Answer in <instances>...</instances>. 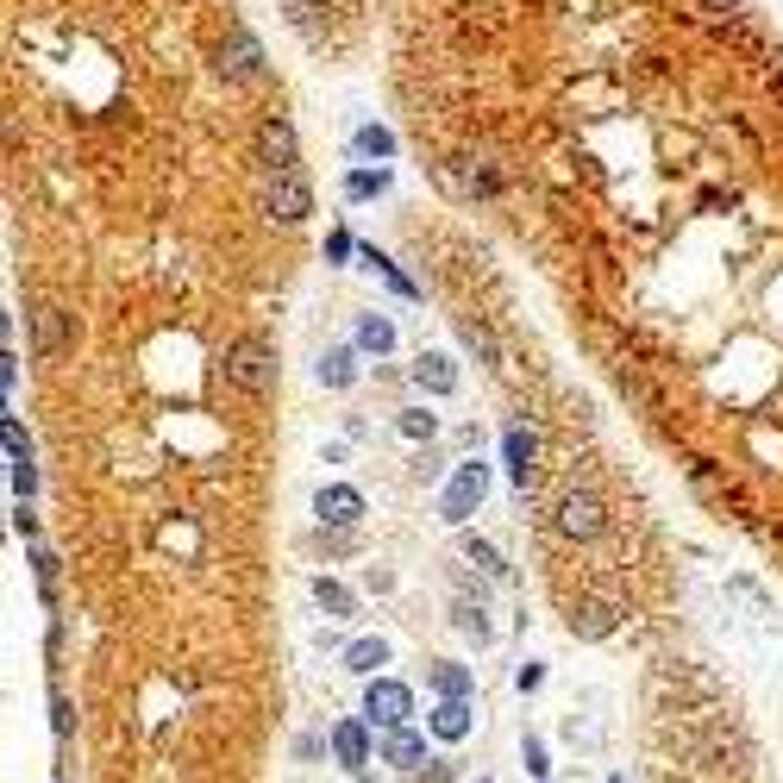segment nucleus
Here are the masks:
<instances>
[{
	"mask_svg": "<svg viewBox=\"0 0 783 783\" xmlns=\"http://www.w3.org/2000/svg\"><path fill=\"white\" fill-rule=\"evenodd\" d=\"M483 495H489V470H483V464H458L452 489L439 495V514L452 520V527H464V520H470V514L483 508Z\"/></svg>",
	"mask_w": 783,
	"mask_h": 783,
	"instance_id": "f03ea898",
	"label": "nucleus"
},
{
	"mask_svg": "<svg viewBox=\"0 0 783 783\" xmlns=\"http://www.w3.org/2000/svg\"><path fill=\"white\" fill-rule=\"evenodd\" d=\"M358 345L383 358V351H395V326H389L383 314H364V320H358Z\"/></svg>",
	"mask_w": 783,
	"mask_h": 783,
	"instance_id": "a211bd4d",
	"label": "nucleus"
},
{
	"mask_svg": "<svg viewBox=\"0 0 783 783\" xmlns=\"http://www.w3.org/2000/svg\"><path fill=\"white\" fill-rule=\"evenodd\" d=\"M564 733H571L577 752H602V727L589 721V715H571V721H564Z\"/></svg>",
	"mask_w": 783,
	"mask_h": 783,
	"instance_id": "5701e85b",
	"label": "nucleus"
},
{
	"mask_svg": "<svg viewBox=\"0 0 783 783\" xmlns=\"http://www.w3.org/2000/svg\"><path fill=\"white\" fill-rule=\"evenodd\" d=\"M383 664H389V646H383V639H358V646L345 652V671H358V677H370V683H376V671H383Z\"/></svg>",
	"mask_w": 783,
	"mask_h": 783,
	"instance_id": "4468645a",
	"label": "nucleus"
},
{
	"mask_svg": "<svg viewBox=\"0 0 783 783\" xmlns=\"http://www.w3.org/2000/svg\"><path fill=\"white\" fill-rule=\"evenodd\" d=\"M226 370H232V383H239V389L264 395V389H270V376H276L270 345H264V339H239V345H232V358H226Z\"/></svg>",
	"mask_w": 783,
	"mask_h": 783,
	"instance_id": "39448f33",
	"label": "nucleus"
},
{
	"mask_svg": "<svg viewBox=\"0 0 783 783\" xmlns=\"http://www.w3.org/2000/svg\"><path fill=\"white\" fill-rule=\"evenodd\" d=\"M452 627H458L464 639H477V646H489V621H483L477 602H458V608H452Z\"/></svg>",
	"mask_w": 783,
	"mask_h": 783,
	"instance_id": "4be33fe9",
	"label": "nucleus"
},
{
	"mask_svg": "<svg viewBox=\"0 0 783 783\" xmlns=\"http://www.w3.org/2000/svg\"><path fill=\"white\" fill-rule=\"evenodd\" d=\"M520 758H527V771H533V777H545V771H552V765H545V746L533 740V733L520 740Z\"/></svg>",
	"mask_w": 783,
	"mask_h": 783,
	"instance_id": "c756f323",
	"label": "nucleus"
},
{
	"mask_svg": "<svg viewBox=\"0 0 783 783\" xmlns=\"http://www.w3.org/2000/svg\"><path fill=\"white\" fill-rule=\"evenodd\" d=\"M383 188H389V170H376V176L358 170V176H351V195H358V201H364V195H383Z\"/></svg>",
	"mask_w": 783,
	"mask_h": 783,
	"instance_id": "cd10ccee",
	"label": "nucleus"
},
{
	"mask_svg": "<svg viewBox=\"0 0 783 783\" xmlns=\"http://www.w3.org/2000/svg\"><path fill=\"white\" fill-rule=\"evenodd\" d=\"M351 376H358L351 351H326V358H320V383H326V389H351Z\"/></svg>",
	"mask_w": 783,
	"mask_h": 783,
	"instance_id": "412c9836",
	"label": "nucleus"
},
{
	"mask_svg": "<svg viewBox=\"0 0 783 783\" xmlns=\"http://www.w3.org/2000/svg\"><path fill=\"white\" fill-rule=\"evenodd\" d=\"M314 508H320L326 527H339V533H345V527H358V520H364V495H358V489H345V483H332V489H320V502H314Z\"/></svg>",
	"mask_w": 783,
	"mask_h": 783,
	"instance_id": "6e6552de",
	"label": "nucleus"
},
{
	"mask_svg": "<svg viewBox=\"0 0 783 783\" xmlns=\"http://www.w3.org/2000/svg\"><path fill=\"white\" fill-rule=\"evenodd\" d=\"M458 552H464L470 564H483V571H502V552H495L489 539H477V533H464V539H458Z\"/></svg>",
	"mask_w": 783,
	"mask_h": 783,
	"instance_id": "b1692460",
	"label": "nucleus"
},
{
	"mask_svg": "<svg viewBox=\"0 0 783 783\" xmlns=\"http://www.w3.org/2000/svg\"><path fill=\"white\" fill-rule=\"evenodd\" d=\"M358 151H370V157H389V151H395V138H389L383 126H364V138H358Z\"/></svg>",
	"mask_w": 783,
	"mask_h": 783,
	"instance_id": "c85d7f7f",
	"label": "nucleus"
},
{
	"mask_svg": "<svg viewBox=\"0 0 783 783\" xmlns=\"http://www.w3.org/2000/svg\"><path fill=\"white\" fill-rule=\"evenodd\" d=\"M420 758H426V740H414L408 727L383 740V765H395V771H420Z\"/></svg>",
	"mask_w": 783,
	"mask_h": 783,
	"instance_id": "ddd939ff",
	"label": "nucleus"
},
{
	"mask_svg": "<svg viewBox=\"0 0 783 783\" xmlns=\"http://www.w3.org/2000/svg\"><path fill=\"white\" fill-rule=\"evenodd\" d=\"M533 458H539V439L527 433V426H508V470H514L520 489L533 483Z\"/></svg>",
	"mask_w": 783,
	"mask_h": 783,
	"instance_id": "9b49d317",
	"label": "nucleus"
},
{
	"mask_svg": "<svg viewBox=\"0 0 783 783\" xmlns=\"http://www.w3.org/2000/svg\"><path fill=\"white\" fill-rule=\"evenodd\" d=\"M433 733L439 740H464L470 733V702H439L433 708Z\"/></svg>",
	"mask_w": 783,
	"mask_h": 783,
	"instance_id": "dca6fc26",
	"label": "nucleus"
},
{
	"mask_svg": "<svg viewBox=\"0 0 783 783\" xmlns=\"http://www.w3.org/2000/svg\"><path fill=\"white\" fill-rule=\"evenodd\" d=\"M614 621H621V614H614L608 602H583V608H571V633H577V639H608Z\"/></svg>",
	"mask_w": 783,
	"mask_h": 783,
	"instance_id": "f8f14e48",
	"label": "nucleus"
},
{
	"mask_svg": "<svg viewBox=\"0 0 783 783\" xmlns=\"http://www.w3.org/2000/svg\"><path fill=\"white\" fill-rule=\"evenodd\" d=\"M708 7H715V13H733V0H708Z\"/></svg>",
	"mask_w": 783,
	"mask_h": 783,
	"instance_id": "7c9ffc66",
	"label": "nucleus"
},
{
	"mask_svg": "<svg viewBox=\"0 0 783 783\" xmlns=\"http://www.w3.org/2000/svg\"><path fill=\"white\" fill-rule=\"evenodd\" d=\"M433 683L445 690V702H464V690H470V677L458 671V664H439V677H433Z\"/></svg>",
	"mask_w": 783,
	"mask_h": 783,
	"instance_id": "a878e982",
	"label": "nucleus"
},
{
	"mask_svg": "<svg viewBox=\"0 0 783 783\" xmlns=\"http://www.w3.org/2000/svg\"><path fill=\"white\" fill-rule=\"evenodd\" d=\"M314 602L332 614V621H351V608H358V602H351V589H345V583H332V577L314 583Z\"/></svg>",
	"mask_w": 783,
	"mask_h": 783,
	"instance_id": "f3484780",
	"label": "nucleus"
},
{
	"mask_svg": "<svg viewBox=\"0 0 783 783\" xmlns=\"http://www.w3.org/2000/svg\"><path fill=\"white\" fill-rule=\"evenodd\" d=\"M257 151H264V170H301V163H295V126L282 120V113H270V120H264Z\"/></svg>",
	"mask_w": 783,
	"mask_h": 783,
	"instance_id": "0eeeda50",
	"label": "nucleus"
},
{
	"mask_svg": "<svg viewBox=\"0 0 783 783\" xmlns=\"http://www.w3.org/2000/svg\"><path fill=\"white\" fill-rule=\"evenodd\" d=\"M220 76H232V82H257V76H264V44H257L245 26H226V38H220Z\"/></svg>",
	"mask_w": 783,
	"mask_h": 783,
	"instance_id": "20e7f679",
	"label": "nucleus"
},
{
	"mask_svg": "<svg viewBox=\"0 0 783 783\" xmlns=\"http://www.w3.org/2000/svg\"><path fill=\"white\" fill-rule=\"evenodd\" d=\"M414 383L426 395H452L458 389V370H452V358H439V351H420V358H414Z\"/></svg>",
	"mask_w": 783,
	"mask_h": 783,
	"instance_id": "1a4fd4ad",
	"label": "nucleus"
},
{
	"mask_svg": "<svg viewBox=\"0 0 783 783\" xmlns=\"http://www.w3.org/2000/svg\"><path fill=\"white\" fill-rule=\"evenodd\" d=\"M458 188H464V195H495V188H502V176H495L489 163L470 157V163H458Z\"/></svg>",
	"mask_w": 783,
	"mask_h": 783,
	"instance_id": "6ab92c4d",
	"label": "nucleus"
},
{
	"mask_svg": "<svg viewBox=\"0 0 783 783\" xmlns=\"http://www.w3.org/2000/svg\"><path fill=\"white\" fill-rule=\"evenodd\" d=\"M401 439H414V445H433V433H439V414H426V408H401Z\"/></svg>",
	"mask_w": 783,
	"mask_h": 783,
	"instance_id": "aec40b11",
	"label": "nucleus"
},
{
	"mask_svg": "<svg viewBox=\"0 0 783 783\" xmlns=\"http://www.w3.org/2000/svg\"><path fill=\"white\" fill-rule=\"evenodd\" d=\"M332 752H339V765L364 771V765H370V733H364L358 721H339V727H332Z\"/></svg>",
	"mask_w": 783,
	"mask_h": 783,
	"instance_id": "9d476101",
	"label": "nucleus"
},
{
	"mask_svg": "<svg viewBox=\"0 0 783 783\" xmlns=\"http://www.w3.org/2000/svg\"><path fill=\"white\" fill-rule=\"evenodd\" d=\"M264 207L282 226H301L307 213H314V188H307L301 170H264Z\"/></svg>",
	"mask_w": 783,
	"mask_h": 783,
	"instance_id": "f257e3e1",
	"label": "nucleus"
},
{
	"mask_svg": "<svg viewBox=\"0 0 783 783\" xmlns=\"http://www.w3.org/2000/svg\"><path fill=\"white\" fill-rule=\"evenodd\" d=\"M32 326H38V358H57L63 351V314L57 307H32Z\"/></svg>",
	"mask_w": 783,
	"mask_h": 783,
	"instance_id": "2eb2a0df",
	"label": "nucleus"
},
{
	"mask_svg": "<svg viewBox=\"0 0 783 783\" xmlns=\"http://www.w3.org/2000/svg\"><path fill=\"white\" fill-rule=\"evenodd\" d=\"M458 332H464V345L477 351L483 364H495V358H502V351H495V339H489V326H477V320H458Z\"/></svg>",
	"mask_w": 783,
	"mask_h": 783,
	"instance_id": "393cba45",
	"label": "nucleus"
},
{
	"mask_svg": "<svg viewBox=\"0 0 783 783\" xmlns=\"http://www.w3.org/2000/svg\"><path fill=\"white\" fill-rule=\"evenodd\" d=\"M364 715H370L376 727L401 733V727H408V715H414V696H408V683H395V677H376V683H370V696H364Z\"/></svg>",
	"mask_w": 783,
	"mask_h": 783,
	"instance_id": "7ed1b4c3",
	"label": "nucleus"
},
{
	"mask_svg": "<svg viewBox=\"0 0 783 783\" xmlns=\"http://www.w3.org/2000/svg\"><path fill=\"white\" fill-rule=\"evenodd\" d=\"M558 533L564 539H596L602 533V502L589 489H564V502H558Z\"/></svg>",
	"mask_w": 783,
	"mask_h": 783,
	"instance_id": "423d86ee",
	"label": "nucleus"
},
{
	"mask_svg": "<svg viewBox=\"0 0 783 783\" xmlns=\"http://www.w3.org/2000/svg\"><path fill=\"white\" fill-rule=\"evenodd\" d=\"M7 458H13V470L19 464H32V445H26V433H19V420L7 414Z\"/></svg>",
	"mask_w": 783,
	"mask_h": 783,
	"instance_id": "bb28decb",
	"label": "nucleus"
}]
</instances>
